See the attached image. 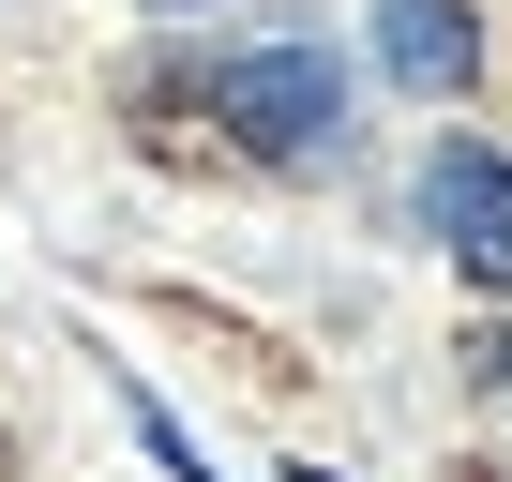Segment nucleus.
<instances>
[{"label": "nucleus", "mask_w": 512, "mask_h": 482, "mask_svg": "<svg viewBox=\"0 0 512 482\" xmlns=\"http://www.w3.org/2000/svg\"><path fill=\"white\" fill-rule=\"evenodd\" d=\"M211 121L256 166H317V151H347V61L332 46H226L211 61Z\"/></svg>", "instance_id": "obj_1"}, {"label": "nucleus", "mask_w": 512, "mask_h": 482, "mask_svg": "<svg viewBox=\"0 0 512 482\" xmlns=\"http://www.w3.org/2000/svg\"><path fill=\"white\" fill-rule=\"evenodd\" d=\"M422 226L452 241V272H467V287H512V151L437 136V151H422Z\"/></svg>", "instance_id": "obj_2"}, {"label": "nucleus", "mask_w": 512, "mask_h": 482, "mask_svg": "<svg viewBox=\"0 0 512 482\" xmlns=\"http://www.w3.org/2000/svg\"><path fill=\"white\" fill-rule=\"evenodd\" d=\"M377 61H392L422 106H452V91L482 76V16H467V0H377Z\"/></svg>", "instance_id": "obj_3"}, {"label": "nucleus", "mask_w": 512, "mask_h": 482, "mask_svg": "<svg viewBox=\"0 0 512 482\" xmlns=\"http://www.w3.org/2000/svg\"><path fill=\"white\" fill-rule=\"evenodd\" d=\"M136 437H151V467H166V482H211V452H196V437H181V422H166L151 392H136Z\"/></svg>", "instance_id": "obj_4"}, {"label": "nucleus", "mask_w": 512, "mask_h": 482, "mask_svg": "<svg viewBox=\"0 0 512 482\" xmlns=\"http://www.w3.org/2000/svg\"><path fill=\"white\" fill-rule=\"evenodd\" d=\"M467 362H482V392H497V407H512V332H482V347H467Z\"/></svg>", "instance_id": "obj_5"}]
</instances>
